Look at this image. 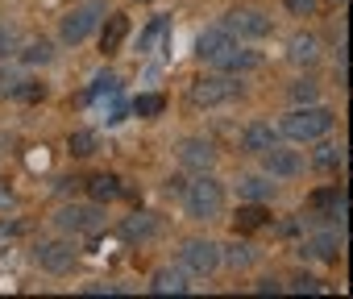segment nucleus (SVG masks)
<instances>
[{
    "label": "nucleus",
    "instance_id": "nucleus-26",
    "mask_svg": "<svg viewBox=\"0 0 353 299\" xmlns=\"http://www.w3.org/2000/svg\"><path fill=\"white\" fill-rule=\"evenodd\" d=\"M254 258H258V254H254V245H245V241H233V245H229V249L221 254V262H229L233 270H241V266H250Z\"/></svg>",
    "mask_w": 353,
    "mask_h": 299
},
{
    "label": "nucleus",
    "instance_id": "nucleus-30",
    "mask_svg": "<svg viewBox=\"0 0 353 299\" xmlns=\"http://www.w3.org/2000/svg\"><path fill=\"white\" fill-rule=\"evenodd\" d=\"M283 291H307V295H320V291H324V282H320V278H312V274H291V278L283 282Z\"/></svg>",
    "mask_w": 353,
    "mask_h": 299
},
{
    "label": "nucleus",
    "instance_id": "nucleus-12",
    "mask_svg": "<svg viewBox=\"0 0 353 299\" xmlns=\"http://www.w3.org/2000/svg\"><path fill=\"white\" fill-rule=\"evenodd\" d=\"M258 63H262V59H258L254 50L237 46V42H233V46H225V50L212 59V67H216V71H225V75H245V71H254Z\"/></svg>",
    "mask_w": 353,
    "mask_h": 299
},
{
    "label": "nucleus",
    "instance_id": "nucleus-22",
    "mask_svg": "<svg viewBox=\"0 0 353 299\" xmlns=\"http://www.w3.org/2000/svg\"><path fill=\"white\" fill-rule=\"evenodd\" d=\"M316 141H320V137H316ZM312 163H316L320 171H336V167L345 163V145H332V141H320V145H316V158H312Z\"/></svg>",
    "mask_w": 353,
    "mask_h": 299
},
{
    "label": "nucleus",
    "instance_id": "nucleus-13",
    "mask_svg": "<svg viewBox=\"0 0 353 299\" xmlns=\"http://www.w3.org/2000/svg\"><path fill=\"white\" fill-rule=\"evenodd\" d=\"M270 145H279V129L266 125V121H250L245 133H241V150L245 154H266Z\"/></svg>",
    "mask_w": 353,
    "mask_h": 299
},
{
    "label": "nucleus",
    "instance_id": "nucleus-27",
    "mask_svg": "<svg viewBox=\"0 0 353 299\" xmlns=\"http://www.w3.org/2000/svg\"><path fill=\"white\" fill-rule=\"evenodd\" d=\"M67 150H71L75 158H88V154H96V133H88V129L71 133V137H67Z\"/></svg>",
    "mask_w": 353,
    "mask_h": 299
},
{
    "label": "nucleus",
    "instance_id": "nucleus-14",
    "mask_svg": "<svg viewBox=\"0 0 353 299\" xmlns=\"http://www.w3.org/2000/svg\"><path fill=\"white\" fill-rule=\"evenodd\" d=\"M233 42H237V38H233L225 25H208V30L196 38V59H200V63H212V59H216L225 46H233Z\"/></svg>",
    "mask_w": 353,
    "mask_h": 299
},
{
    "label": "nucleus",
    "instance_id": "nucleus-9",
    "mask_svg": "<svg viewBox=\"0 0 353 299\" xmlns=\"http://www.w3.org/2000/svg\"><path fill=\"white\" fill-rule=\"evenodd\" d=\"M34 262H38L46 274H67V270L75 266V245H71V241H38Z\"/></svg>",
    "mask_w": 353,
    "mask_h": 299
},
{
    "label": "nucleus",
    "instance_id": "nucleus-2",
    "mask_svg": "<svg viewBox=\"0 0 353 299\" xmlns=\"http://www.w3.org/2000/svg\"><path fill=\"white\" fill-rule=\"evenodd\" d=\"M183 208H188L192 220H216V216L225 212V187H221L208 171H200V175L183 187Z\"/></svg>",
    "mask_w": 353,
    "mask_h": 299
},
{
    "label": "nucleus",
    "instance_id": "nucleus-34",
    "mask_svg": "<svg viewBox=\"0 0 353 299\" xmlns=\"http://www.w3.org/2000/svg\"><path fill=\"white\" fill-rule=\"evenodd\" d=\"M83 295H125V287H112V282H104V287H83Z\"/></svg>",
    "mask_w": 353,
    "mask_h": 299
},
{
    "label": "nucleus",
    "instance_id": "nucleus-23",
    "mask_svg": "<svg viewBox=\"0 0 353 299\" xmlns=\"http://www.w3.org/2000/svg\"><path fill=\"white\" fill-rule=\"evenodd\" d=\"M166 34H170V17H154V21L145 25V34L137 38V50H141V54H145V50H154Z\"/></svg>",
    "mask_w": 353,
    "mask_h": 299
},
{
    "label": "nucleus",
    "instance_id": "nucleus-18",
    "mask_svg": "<svg viewBox=\"0 0 353 299\" xmlns=\"http://www.w3.org/2000/svg\"><path fill=\"white\" fill-rule=\"evenodd\" d=\"M341 245V237H336V229H324V233H316L307 245H303V254H312V258H320V262H336V249Z\"/></svg>",
    "mask_w": 353,
    "mask_h": 299
},
{
    "label": "nucleus",
    "instance_id": "nucleus-28",
    "mask_svg": "<svg viewBox=\"0 0 353 299\" xmlns=\"http://www.w3.org/2000/svg\"><path fill=\"white\" fill-rule=\"evenodd\" d=\"M125 112H129V104H125V100H117V92H108V104L100 100V116H104V125L125 121Z\"/></svg>",
    "mask_w": 353,
    "mask_h": 299
},
{
    "label": "nucleus",
    "instance_id": "nucleus-4",
    "mask_svg": "<svg viewBox=\"0 0 353 299\" xmlns=\"http://www.w3.org/2000/svg\"><path fill=\"white\" fill-rule=\"evenodd\" d=\"M241 96V79H233V75H204V79H196L192 87H188V104L192 108H216V104H229V100H237Z\"/></svg>",
    "mask_w": 353,
    "mask_h": 299
},
{
    "label": "nucleus",
    "instance_id": "nucleus-1",
    "mask_svg": "<svg viewBox=\"0 0 353 299\" xmlns=\"http://www.w3.org/2000/svg\"><path fill=\"white\" fill-rule=\"evenodd\" d=\"M332 108L324 104H295L283 121H279V137H291V141H316L332 129Z\"/></svg>",
    "mask_w": 353,
    "mask_h": 299
},
{
    "label": "nucleus",
    "instance_id": "nucleus-36",
    "mask_svg": "<svg viewBox=\"0 0 353 299\" xmlns=\"http://www.w3.org/2000/svg\"><path fill=\"white\" fill-rule=\"evenodd\" d=\"M13 204H17L13 187H5V183H0V212H5V208H13Z\"/></svg>",
    "mask_w": 353,
    "mask_h": 299
},
{
    "label": "nucleus",
    "instance_id": "nucleus-29",
    "mask_svg": "<svg viewBox=\"0 0 353 299\" xmlns=\"http://www.w3.org/2000/svg\"><path fill=\"white\" fill-rule=\"evenodd\" d=\"M117 83H121V79H117L112 71H100V75L92 79V87H88V100H100V96H108V92H117Z\"/></svg>",
    "mask_w": 353,
    "mask_h": 299
},
{
    "label": "nucleus",
    "instance_id": "nucleus-24",
    "mask_svg": "<svg viewBox=\"0 0 353 299\" xmlns=\"http://www.w3.org/2000/svg\"><path fill=\"white\" fill-rule=\"evenodd\" d=\"M262 225H270V216H266L262 204H245V208H237V229H241V233L262 229Z\"/></svg>",
    "mask_w": 353,
    "mask_h": 299
},
{
    "label": "nucleus",
    "instance_id": "nucleus-8",
    "mask_svg": "<svg viewBox=\"0 0 353 299\" xmlns=\"http://www.w3.org/2000/svg\"><path fill=\"white\" fill-rule=\"evenodd\" d=\"M258 158H262V171H266L270 179H299V175H303V154H299V150L270 145L266 154H258Z\"/></svg>",
    "mask_w": 353,
    "mask_h": 299
},
{
    "label": "nucleus",
    "instance_id": "nucleus-19",
    "mask_svg": "<svg viewBox=\"0 0 353 299\" xmlns=\"http://www.w3.org/2000/svg\"><path fill=\"white\" fill-rule=\"evenodd\" d=\"M237 192H241L250 204H262V200L274 196V183H270V175H245V179L237 183Z\"/></svg>",
    "mask_w": 353,
    "mask_h": 299
},
{
    "label": "nucleus",
    "instance_id": "nucleus-17",
    "mask_svg": "<svg viewBox=\"0 0 353 299\" xmlns=\"http://www.w3.org/2000/svg\"><path fill=\"white\" fill-rule=\"evenodd\" d=\"M121 237L125 241H154L158 237V220L150 212H133L125 225H121Z\"/></svg>",
    "mask_w": 353,
    "mask_h": 299
},
{
    "label": "nucleus",
    "instance_id": "nucleus-11",
    "mask_svg": "<svg viewBox=\"0 0 353 299\" xmlns=\"http://www.w3.org/2000/svg\"><path fill=\"white\" fill-rule=\"evenodd\" d=\"M150 291L154 295H188L192 291V274L179 270V266H158L154 278H150Z\"/></svg>",
    "mask_w": 353,
    "mask_h": 299
},
{
    "label": "nucleus",
    "instance_id": "nucleus-31",
    "mask_svg": "<svg viewBox=\"0 0 353 299\" xmlns=\"http://www.w3.org/2000/svg\"><path fill=\"white\" fill-rule=\"evenodd\" d=\"M316 96H320V92H316L312 79H295V83H291V100H295V104H316Z\"/></svg>",
    "mask_w": 353,
    "mask_h": 299
},
{
    "label": "nucleus",
    "instance_id": "nucleus-37",
    "mask_svg": "<svg viewBox=\"0 0 353 299\" xmlns=\"http://www.w3.org/2000/svg\"><path fill=\"white\" fill-rule=\"evenodd\" d=\"M332 5H345V0H332Z\"/></svg>",
    "mask_w": 353,
    "mask_h": 299
},
{
    "label": "nucleus",
    "instance_id": "nucleus-10",
    "mask_svg": "<svg viewBox=\"0 0 353 299\" xmlns=\"http://www.w3.org/2000/svg\"><path fill=\"white\" fill-rule=\"evenodd\" d=\"M179 163L188 167V171H212L216 167V145L212 141H204V137H183L179 141Z\"/></svg>",
    "mask_w": 353,
    "mask_h": 299
},
{
    "label": "nucleus",
    "instance_id": "nucleus-33",
    "mask_svg": "<svg viewBox=\"0 0 353 299\" xmlns=\"http://www.w3.org/2000/svg\"><path fill=\"white\" fill-rule=\"evenodd\" d=\"M287 5V13H295V17H312L316 13V0H283Z\"/></svg>",
    "mask_w": 353,
    "mask_h": 299
},
{
    "label": "nucleus",
    "instance_id": "nucleus-25",
    "mask_svg": "<svg viewBox=\"0 0 353 299\" xmlns=\"http://www.w3.org/2000/svg\"><path fill=\"white\" fill-rule=\"evenodd\" d=\"M162 108H166V100H162L158 92H141V96L129 104V112H133V116H158Z\"/></svg>",
    "mask_w": 353,
    "mask_h": 299
},
{
    "label": "nucleus",
    "instance_id": "nucleus-6",
    "mask_svg": "<svg viewBox=\"0 0 353 299\" xmlns=\"http://www.w3.org/2000/svg\"><path fill=\"white\" fill-rule=\"evenodd\" d=\"M233 38H270L274 34V21L262 13V9H233V13H225V21H221Z\"/></svg>",
    "mask_w": 353,
    "mask_h": 299
},
{
    "label": "nucleus",
    "instance_id": "nucleus-16",
    "mask_svg": "<svg viewBox=\"0 0 353 299\" xmlns=\"http://www.w3.org/2000/svg\"><path fill=\"white\" fill-rule=\"evenodd\" d=\"M287 59H291L295 67H312V63L320 59V42H316V34H295V38L287 42Z\"/></svg>",
    "mask_w": 353,
    "mask_h": 299
},
{
    "label": "nucleus",
    "instance_id": "nucleus-21",
    "mask_svg": "<svg viewBox=\"0 0 353 299\" xmlns=\"http://www.w3.org/2000/svg\"><path fill=\"white\" fill-rule=\"evenodd\" d=\"M88 192H92V200H96V204H108V200H117L125 187H121V179H117V175H92V179H88Z\"/></svg>",
    "mask_w": 353,
    "mask_h": 299
},
{
    "label": "nucleus",
    "instance_id": "nucleus-5",
    "mask_svg": "<svg viewBox=\"0 0 353 299\" xmlns=\"http://www.w3.org/2000/svg\"><path fill=\"white\" fill-rule=\"evenodd\" d=\"M54 225L63 233H96V229H104V208L100 204H63L54 212Z\"/></svg>",
    "mask_w": 353,
    "mask_h": 299
},
{
    "label": "nucleus",
    "instance_id": "nucleus-3",
    "mask_svg": "<svg viewBox=\"0 0 353 299\" xmlns=\"http://www.w3.org/2000/svg\"><path fill=\"white\" fill-rule=\"evenodd\" d=\"M104 17H108V13H104V0H88V5L71 9V13L59 21V42H63V46H79V42H88Z\"/></svg>",
    "mask_w": 353,
    "mask_h": 299
},
{
    "label": "nucleus",
    "instance_id": "nucleus-20",
    "mask_svg": "<svg viewBox=\"0 0 353 299\" xmlns=\"http://www.w3.org/2000/svg\"><path fill=\"white\" fill-rule=\"evenodd\" d=\"M17 50H21V63H26V67H46V63L54 59V46H50L46 38H30V42L17 46Z\"/></svg>",
    "mask_w": 353,
    "mask_h": 299
},
{
    "label": "nucleus",
    "instance_id": "nucleus-32",
    "mask_svg": "<svg viewBox=\"0 0 353 299\" xmlns=\"http://www.w3.org/2000/svg\"><path fill=\"white\" fill-rule=\"evenodd\" d=\"M17 46H21V42H17V30H13V25H0V59H13Z\"/></svg>",
    "mask_w": 353,
    "mask_h": 299
},
{
    "label": "nucleus",
    "instance_id": "nucleus-7",
    "mask_svg": "<svg viewBox=\"0 0 353 299\" xmlns=\"http://www.w3.org/2000/svg\"><path fill=\"white\" fill-rule=\"evenodd\" d=\"M179 258H183V270L188 274H212L221 266V245L208 241V237H192V241H183Z\"/></svg>",
    "mask_w": 353,
    "mask_h": 299
},
{
    "label": "nucleus",
    "instance_id": "nucleus-35",
    "mask_svg": "<svg viewBox=\"0 0 353 299\" xmlns=\"http://www.w3.org/2000/svg\"><path fill=\"white\" fill-rule=\"evenodd\" d=\"M254 291H262V295L270 291V295H274V291H283V282H279V278H258V282H254Z\"/></svg>",
    "mask_w": 353,
    "mask_h": 299
},
{
    "label": "nucleus",
    "instance_id": "nucleus-15",
    "mask_svg": "<svg viewBox=\"0 0 353 299\" xmlns=\"http://www.w3.org/2000/svg\"><path fill=\"white\" fill-rule=\"evenodd\" d=\"M100 25H104V30H100V50H104V54H117L121 42H125V34H129V21H125L121 13H108Z\"/></svg>",
    "mask_w": 353,
    "mask_h": 299
}]
</instances>
